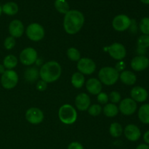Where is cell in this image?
<instances>
[{
	"label": "cell",
	"instance_id": "obj_1",
	"mask_svg": "<svg viewBox=\"0 0 149 149\" xmlns=\"http://www.w3.org/2000/svg\"><path fill=\"white\" fill-rule=\"evenodd\" d=\"M84 23V16L79 10H69L65 15L63 20V28L67 33L71 35L78 33Z\"/></svg>",
	"mask_w": 149,
	"mask_h": 149
},
{
	"label": "cell",
	"instance_id": "obj_2",
	"mask_svg": "<svg viewBox=\"0 0 149 149\" xmlns=\"http://www.w3.org/2000/svg\"><path fill=\"white\" fill-rule=\"evenodd\" d=\"M62 68L57 61H48L42 65L39 70L41 79L47 83L56 81L61 77Z\"/></svg>",
	"mask_w": 149,
	"mask_h": 149
},
{
	"label": "cell",
	"instance_id": "obj_3",
	"mask_svg": "<svg viewBox=\"0 0 149 149\" xmlns=\"http://www.w3.org/2000/svg\"><path fill=\"white\" fill-rule=\"evenodd\" d=\"M119 79V73L113 67H103L98 72V79L105 85H113L117 82Z\"/></svg>",
	"mask_w": 149,
	"mask_h": 149
},
{
	"label": "cell",
	"instance_id": "obj_4",
	"mask_svg": "<svg viewBox=\"0 0 149 149\" xmlns=\"http://www.w3.org/2000/svg\"><path fill=\"white\" fill-rule=\"evenodd\" d=\"M58 117L65 125H73L77 119V112L73 106L64 104L58 110Z\"/></svg>",
	"mask_w": 149,
	"mask_h": 149
},
{
	"label": "cell",
	"instance_id": "obj_5",
	"mask_svg": "<svg viewBox=\"0 0 149 149\" xmlns=\"http://www.w3.org/2000/svg\"><path fill=\"white\" fill-rule=\"evenodd\" d=\"M26 33L27 37L33 42L42 40L45 35V31L43 26L37 23H32L26 28Z\"/></svg>",
	"mask_w": 149,
	"mask_h": 149
},
{
	"label": "cell",
	"instance_id": "obj_6",
	"mask_svg": "<svg viewBox=\"0 0 149 149\" xmlns=\"http://www.w3.org/2000/svg\"><path fill=\"white\" fill-rule=\"evenodd\" d=\"M18 75L14 70H6L1 77V86L4 89L11 90L15 88L18 82Z\"/></svg>",
	"mask_w": 149,
	"mask_h": 149
},
{
	"label": "cell",
	"instance_id": "obj_7",
	"mask_svg": "<svg viewBox=\"0 0 149 149\" xmlns=\"http://www.w3.org/2000/svg\"><path fill=\"white\" fill-rule=\"evenodd\" d=\"M132 23V20L127 15L124 14L118 15L115 16L112 21V26L116 31H125L130 29Z\"/></svg>",
	"mask_w": 149,
	"mask_h": 149
},
{
	"label": "cell",
	"instance_id": "obj_8",
	"mask_svg": "<svg viewBox=\"0 0 149 149\" xmlns=\"http://www.w3.org/2000/svg\"><path fill=\"white\" fill-rule=\"evenodd\" d=\"M20 61L25 65H32L38 60V54L35 49L32 47L25 48L20 52Z\"/></svg>",
	"mask_w": 149,
	"mask_h": 149
},
{
	"label": "cell",
	"instance_id": "obj_9",
	"mask_svg": "<svg viewBox=\"0 0 149 149\" xmlns=\"http://www.w3.org/2000/svg\"><path fill=\"white\" fill-rule=\"evenodd\" d=\"M77 69L83 75H90L96 70V64L92 59L88 58H81L77 62Z\"/></svg>",
	"mask_w": 149,
	"mask_h": 149
},
{
	"label": "cell",
	"instance_id": "obj_10",
	"mask_svg": "<svg viewBox=\"0 0 149 149\" xmlns=\"http://www.w3.org/2000/svg\"><path fill=\"white\" fill-rule=\"evenodd\" d=\"M108 52L113 59L116 61H122L126 57L127 50L122 44L115 42L108 47Z\"/></svg>",
	"mask_w": 149,
	"mask_h": 149
},
{
	"label": "cell",
	"instance_id": "obj_11",
	"mask_svg": "<svg viewBox=\"0 0 149 149\" xmlns=\"http://www.w3.org/2000/svg\"><path fill=\"white\" fill-rule=\"evenodd\" d=\"M119 111L125 116H130L133 114L137 110L138 105L135 100L131 97H127L120 101L119 106Z\"/></svg>",
	"mask_w": 149,
	"mask_h": 149
},
{
	"label": "cell",
	"instance_id": "obj_12",
	"mask_svg": "<svg viewBox=\"0 0 149 149\" xmlns=\"http://www.w3.org/2000/svg\"><path fill=\"white\" fill-rule=\"evenodd\" d=\"M26 119L32 125H39L44 120V113L39 108H30L26 112Z\"/></svg>",
	"mask_w": 149,
	"mask_h": 149
},
{
	"label": "cell",
	"instance_id": "obj_13",
	"mask_svg": "<svg viewBox=\"0 0 149 149\" xmlns=\"http://www.w3.org/2000/svg\"><path fill=\"white\" fill-rule=\"evenodd\" d=\"M130 65L134 71H143L148 68L149 59L145 55L135 56L131 61Z\"/></svg>",
	"mask_w": 149,
	"mask_h": 149
},
{
	"label": "cell",
	"instance_id": "obj_14",
	"mask_svg": "<svg viewBox=\"0 0 149 149\" xmlns=\"http://www.w3.org/2000/svg\"><path fill=\"white\" fill-rule=\"evenodd\" d=\"M124 134L127 139L132 142L138 141L141 136V132L140 128L135 125H128L124 130Z\"/></svg>",
	"mask_w": 149,
	"mask_h": 149
},
{
	"label": "cell",
	"instance_id": "obj_15",
	"mask_svg": "<svg viewBox=\"0 0 149 149\" xmlns=\"http://www.w3.org/2000/svg\"><path fill=\"white\" fill-rule=\"evenodd\" d=\"M8 29L10 36L15 39L22 36L24 33V26L20 20H12L9 25Z\"/></svg>",
	"mask_w": 149,
	"mask_h": 149
},
{
	"label": "cell",
	"instance_id": "obj_16",
	"mask_svg": "<svg viewBox=\"0 0 149 149\" xmlns=\"http://www.w3.org/2000/svg\"><path fill=\"white\" fill-rule=\"evenodd\" d=\"M91 104L90 96L84 93H79L75 98V106L81 111H87Z\"/></svg>",
	"mask_w": 149,
	"mask_h": 149
},
{
	"label": "cell",
	"instance_id": "obj_17",
	"mask_svg": "<svg viewBox=\"0 0 149 149\" xmlns=\"http://www.w3.org/2000/svg\"><path fill=\"white\" fill-rule=\"evenodd\" d=\"M131 98L135 102L143 103L147 100L148 96V93L145 88L141 86L134 87L130 91Z\"/></svg>",
	"mask_w": 149,
	"mask_h": 149
},
{
	"label": "cell",
	"instance_id": "obj_18",
	"mask_svg": "<svg viewBox=\"0 0 149 149\" xmlns=\"http://www.w3.org/2000/svg\"><path fill=\"white\" fill-rule=\"evenodd\" d=\"M86 88L90 94L97 95L102 92V83L96 78H90L86 81Z\"/></svg>",
	"mask_w": 149,
	"mask_h": 149
},
{
	"label": "cell",
	"instance_id": "obj_19",
	"mask_svg": "<svg viewBox=\"0 0 149 149\" xmlns=\"http://www.w3.org/2000/svg\"><path fill=\"white\" fill-rule=\"evenodd\" d=\"M119 79L126 85H133L136 82L137 77L132 71L125 70L119 74Z\"/></svg>",
	"mask_w": 149,
	"mask_h": 149
},
{
	"label": "cell",
	"instance_id": "obj_20",
	"mask_svg": "<svg viewBox=\"0 0 149 149\" xmlns=\"http://www.w3.org/2000/svg\"><path fill=\"white\" fill-rule=\"evenodd\" d=\"M25 79L28 82L33 83L37 81L39 77V71L36 67H30L28 68L24 72Z\"/></svg>",
	"mask_w": 149,
	"mask_h": 149
},
{
	"label": "cell",
	"instance_id": "obj_21",
	"mask_svg": "<svg viewBox=\"0 0 149 149\" xmlns=\"http://www.w3.org/2000/svg\"><path fill=\"white\" fill-rule=\"evenodd\" d=\"M138 115L142 123L149 125V103H146L140 107Z\"/></svg>",
	"mask_w": 149,
	"mask_h": 149
},
{
	"label": "cell",
	"instance_id": "obj_22",
	"mask_svg": "<svg viewBox=\"0 0 149 149\" xmlns=\"http://www.w3.org/2000/svg\"><path fill=\"white\" fill-rule=\"evenodd\" d=\"M71 84L73 87L77 89H80L85 84V77L84 75L80 72H75L71 77Z\"/></svg>",
	"mask_w": 149,
	"mask_h": 149
},
{
	"label": "cell",
	"instance_id": "obj_23",
	"mask_svg": "<svg viewBox=\"0 0 149 149\" xmlns=\"http://www.w3.org/2000/svg\"><path fill=\"white\" fill-rule=\"evenodd\" d=\"M2 9V13L7 15H15L18 13V6L16 3L13 1L7 2L1 7Z\"/></svg>",
	"mask_w": 149,
	"mask_h": 149
},
{
	"label": "cell",
	"instance_id": "obj_24",
	"mask_svg": "<svg viewBox=\"0 0 149 149\" xmlns=\"http://www.w3.org/2000/svg\"><path fill=\"white\" fill-rule=\"evenodd\" d=\"M103 113L105 114V116H106L107 117H114L119 113V108L117 107L116 104H113V103H109L105 105V106L103 107Z\"/></svg>",
	"mask_w": 149,
	"mask_h": 149
},
{
	"label": "cell",
	"instance_id": "obj_25",
	"mask_svg": "<svg viewBox=\"0 0 149 149\" xmlns=\"http://www.w3.org/2000/svg\"><path fill=\"white\" fill-rule=\"evenodd\" d=\"M17 65V58L13 55H8L3 60V65L7 70H13Z\"/></svg>",
	"mask_w": 149,
	"mask_h": 149
},
{
	"label": "cell",
	"instance_id": "obj_26",
	"mask_svg": "<svg viewBox=\"0 0 149 149\" xmlns=\"http://www.w3.org/2000/svg\"><path fill=\"white\" fill-rule=\"evenodd\" d=\"M55 7L58 13L64 15L70 10L69 4L66 0H55Z\"/></svg>",
	"mask_w": 149,
	"mask_h": 149
},
{
	"label": "cell",
	"instance_id": "obj_27",
	"mask_svg": "<svg viewBox=\"0 0 149 149\" xmlns=\"http://www.w3.org/2000/svg\"><path fill=\"white\" fill-rule=\"evenodd\" d=\"M123 128L122 126L118 122H113L110 125L109 127V133L113 138H119L122 135Z\"/></svg>",
	"mask_w": 149,
	"mask_h": 149
},
{
	"label": "cell",
	"instance_id": "obj_28",
	"mask_svg": "<svg viewBox=\"0 0 149 149\" xmlns=\"http://www.w3.org/2000/svg\"><path fill=\"white\" fill-rule=\"evenodd\" d=\"M67 56H68V59L74 61V62H76V61L78 62L81 59V53L79 51V49H77L75 47H70L69 49H68Z\"/></svg>",
	"mask_w": 149,
	"mask_h": 149
},
{
	"label": "cell",
	"instance_id": "obj_29",
	"mask_svg": "<svg viewBox=\"0 0 149 149\" xmlns=\"http://www.w3.org/2000/svg\"><path fill=\"white\" fill-rule=\"evenodd\" d=\"M138 48H141V49H146L147 48L149 47V36L148 35H141V36H139V38L138 39Z\"/></svg>",
	"mask_w": 149,
	"mask_h": 149
},
{
	"label": "cell",
	"instance_id": "obj_30",
	"mask_svg": "<svg viewBox=\"0 0 149 149\" xmlns=\"http://www.w3.org/2000/svg\"><path fill=\"white\" fill-rule=\"evenodd\" d=\"M139 29L144 35L149 36V17H145L141 19L139 23Z\"/></svg>",
	"mask_w": 149,
	"mask_h": 149
},
{
	"label": "cell",
	"instance_id": "obj_31",
	"mask_svg": "<svg viewBox=\"0 0 149 149\" xmlns=\"http://www.w3.org/2000/svg\"><path fill=\"white\" fill-rule=\"evenodd\" d=\"M103 109L100 104L90 105L89 109H87L88 113L92 116H97L101 113Z\"/></svg>",
	"mask_w": 149,
	"mask_h": 149
},
{
	"label": "cell",
	"instance_id": "obj_32",
	"mask_svg": "<svg viewBox=\"0 0 149 149\" xmlns=\"http://www.w3.org/2000/svg\"><path fill=\"white\" fill-rule=\"evenodd\" d=\"M15 44H16V41L15 39L13 36H8L5 39L4 42V48L7 50H10V49H13L15 46Z\"/></svg>",
	"mask_w": 149,
	"mask_h": 149
},
{
	"label": "cell",
	"instance_id": "obj_33",
	"mask_svg": "<svg viewBox=\"0 0 149 149\" xmlns=\"http://www.w3.org/2000/svg\"><path fill=\"white\" fill-rule=\"evenodd\" d=\"M121 98H122V97H121L120 93L117 91L111 92L109 95V100L111 102V103H113V104L120 103Z\"/></svg>",
	"mask_w": 149,
	"mask_h": 149
},
{
	"label": "cell",
	"instance_id": "obj_34",
	"mask_svg": "<svg viewBox=\"0 0 149 149\" xmlns=\"http://www.w3.org/2000/svg\"><path fill=\"white\" fill-rule=\"evenodd\" d=\"M97 102L100 104H107L108 102H109V95L106 94V93H99L98 95H97Z\"/></svg>",
	"mask_w": 149,
	"mask_h": 149
},
{
	"label": "cell",
	"instance_id": "obj_35",
	"mask_svg": "<svg viewBox=\"0 0 149 149\" xmlns=\"http://www.w3.org/2000/svg\"><path fill=\"white\" fill-rule=\"evenodd\" d=\"M47 87V83L45 82L43 80H39L37 81V84H36V89L37 90H39V92H43Z\"/></svg>",
	"mask_w": 149,
	"mask_h": 149
},
{
	"label": "cell",
	"instance_id": "obj_36",
	"mask_svg": "<svg viewBox=\"0 0 149 149\" xmlns=\"http://www.w3.org/2000/svg\"><path fill=\"white\" fill-rule=\"evenodd\" d=\"M125 68H126V64H125V63L122 61H119V62L116 63V65H115V69H116L119 73L125 71Z\"/></svg>",
	"mask_w": 149,
	"mask_h": 149
},
{
	"label": "cell",
	"instance_id": "obj_37",
	"mask_svg": "<svg viewBox=\"0 0 149 149\" xmlns=\"http://www.w3.org/2000/svg\"><path fill=\"white\" fill-rule=\"evenodd\" d=\"M68 149H84V148L80 143L72 142L68 145Z\"/></svg>",
	"mask_w": 149,
	"mask_h": 149
},
{
	"label": "cell",
	"instance_id": "obj_38",
	"mask_svg": "<svg viewBox=\"0 0 149 149\" xmlns=\"http://www.w3.org/2000/svg\"><path fill=\"white\" fill-rule=\"evenodd\" d=\"M143 141H145L146 144L149 146V130L146 131L143 135Z\"/></svg>",
	"mask_w": 149,
	"mask_h": 149
},
{
	"label": "cell",
	"instance_id": "obj_39",
	"mask_svg": "<svg viewBox=\"0 0 149 149\" xmlns=\"http://www.w3.org/2000/svg\"><path fill=\"white\" fill-rule=\"evenodd\" d=\"M136 149H149V146L147 144H140L137 146Z\"/></svg>",
	"mask_w": 149,
	"mask_h": 149
},
{
	"label": "cell",
	"instance_id": "obj_40",
	"mask_svg": "<svg viewBox=\"0 0 149 149\" xmlns=\"http://www.w3.org/2000/svg\"><path fill=\"white\" fill-rule=\"evenodd\" d=\"M5 71H6L5 68H4V66L3 65V64L2 65H1V64H0V74H2Z\"/></svg>",
	"mask_w": 149,
	"mask_h": 149
},
{
	"label": "cell",
	"instance_id": "obj_41",
	"mask_svg": "<svg viewBox=\"0 0 149 149\" xmlns=\"http://www.w3.org/2000/svg\"><path fill=\"white\" fill-rule=\"evenodd\" d=\"M141 1L145 4H149V0H141Z\"/></svg>",
	"mask_w": 149,
	"mask_h": 149
},
{
	"label": "cell",
	"instance_id": "obj_42",
	"mask_svg": "<svg viewBox=\"0 0 149 149\" xmlns=\"http://www.w3.org/2000/svg\"><path fill=\"white\" fill-rule=\"evenodd\" d=\"M1 13H2V9H1V5H0V16H1Z\"/></svg>",
	"mask_w": 149,
	"mask_h": 149
}]
</instances>
